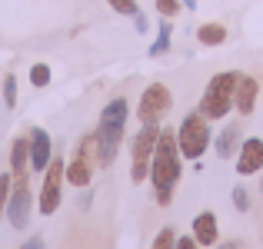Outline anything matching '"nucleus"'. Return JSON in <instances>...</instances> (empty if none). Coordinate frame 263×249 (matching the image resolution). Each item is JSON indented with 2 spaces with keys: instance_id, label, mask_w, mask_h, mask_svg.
I'll list each match as a JSON object with an SVG mask.
<instances>
[{
  "instance_id": "a211bd4d",
  "label": "nucleus",
  "mask_w": 263,
  "mask_h": 249,
  "mask_svg": "<svg viewBox=\"0 0 263 249\" xmlns=\"http://www.w3.org/2000/svg\"><path fill=\"white\" fill-rule=\"evenodd\" d=\"M13 190V173H0V216L7 213V199H10Z\"/></svg>"
},
{
  "instance_id": "2eb2a0df",
  "label": "nucleus",
  "mask_w": 263,
  "mask_h": 249,
  "mask_svg": "<svg viewBox=\"0 0 263 249\" xmlns=\"http://www.w3.org/2000/svg\"><path fill=\"white\" fill-rule=\"evenodd\" d=\"M240 143H243V136H240L237 123H233V127H223V133H220V140H217V156L220 160H230V156L240 150Z\"/></svg>"
},
{
  "instance_id": "b1692460",
  "label": "nucleus",
  "mask_w": 263,
  "mask_h": 249,
  "mask_svg": "<svg viewBox=\"0 0 263 249\" xmlns=\"http://www.w3.org/2000/svg\"><path fill=\"white\" fill-rule=\"evenodd\" d=\"M157 10H160V17H177L180 0H157Z\"/></svg>"
},
{
  "instance_id": "5701e85b",
  "label": "nucleus",
  "mask_w": 263,
  "mask_h": 249,
  "mask_svg": "<svg viewBox=\"0 0 263 249\" xmlns=\"http://www.w3.org/2000/svg\"><path fill=\"white\" fill-rule=\"evenodd\" d=\"M110 7H114L117 13H127V17H137V13H140L137 0H110Z\"/></svg>"
},
{
  "instance_id": "ddd939ff",
  "label": "nucleus",
  "mask_w": 263,
  "mask_h": 249,
  "mask_svg": "<svg viewBox=\"0 0 263 249\" xmlns=\"http://www.w3.org/2000/svg\"><path fill=\"white\" fill-rule=\"evenodd\" d=\"M190 230H193V239H197L200 246H217L220 243V226H217V216H213L210 210L197 213Z\"/></svg>"
},
{
  "instance_id": "7ed1b4c3",
  "label": "nucleus",
  "mask_w": 263,
  "mask_h": 249,
  "mask_svg": "<svg viewBox=\"0 0 263 249\" xmlns=\"http://www.w3.org/2000/svg\"><path fill=\"white\" fill-rule=\"evenodd\" d=\"M237 80H240L237 70H223V73H217L213 80H206V90H203V96H200V107H197L200 113L206 116V120H223V116L233 110Z\"/></svg>"
},
{
  "instance_id": "1a4fd4ad",
  "label": "nucleus",
  "mask_w": 263,
  "mask_h": 249,
  "mask_svg": "<svg viewBox=\"0 0 263 249\" xmlns=\"http://www.w3.org/2000/svg\"><path fill=\"white\" fill-rule=\"evenodd\" d=\"M7 219L13 230H27V223H30V186H27V179H13L10 199H7Z\"/></svg>"
},
{
  "instance_id": "20e7f679",
  "label": "nucleus",
  "mask_w": 263,
  "mask_h": 249,
  "mask_svg": "<svg viewBox=\"0 0 263 249\" xmlns=\"http://www.w3.org/2000/svg\"><path fill=\"white\" fill-rule=\"evenodd\" d=\"M213 133H210V120H206L203 113H186L183 123H180L177 130V147H180V156H186V160H200V156L206 153V147H210Z\"/></svg>"
},
{
  "instance_id": "9b49d317",
  "label": "nucleus",
  "mask_w": 263,
  "mask_h": 249,
  "mask_svg": "<svg viewBox=\"0 0 263 249\" xmlns=\"http://www.w3.org/2000/svg\"><path fill=\"white\" fill-rule=\"evenodd\" d=\"M260 170H263V140L260 136H250L237 150V173L240 176H253Z\"/></svg>"
},
{
  "instance_id": "6e6552de",
  "label": "nucleus",
  "mask_w": 263,
  "mask_h": 249,
  "mask_svg": "<svg viewBox=\"0 0 263 249\" xmlns=\"http://www.w3.org/2000/svg\"><path fill=\"white\" fill-rule=\"evenodd\" d=\"M170 103H174L170 90L163 87V83H150V87L140 93V107H137V116H140V123H160V116L170 110Z\"/></svg>"
},
{
  "instance_id": "423d86ee",
  "label": "nucleus",
  "mask_w": 263,
  "mask_h": 249,
  "mask_svg": "<svg viewBox=\"0 0 263 249\" xmlns=\"http://www.w3.org/2000/svg\"><path fill=\"white\" fill-rule=\"evenodd\" d=\"M93 166H97V133H87L84 140H80L77 153H73V160L67 163L64 176L70 186H90V179H93Z\"/></svg>"
},
{
  "instance_id": "a878e982",
  "label": "nucleus",
  "mask_w": 263,
  "mask_h": 249,
  "mask_svg": "<svg viewBox=\"0 0 263 249\" xmlns=\"http://www.w3.org/2000/svg\"><path fill=\"white\" fill-rule=\"evenodd\" d=\"M20 249H44V239H40V236H33V239H27V243L20 246Z\"/></svg>"
},
{
  "instance_id": "0eeeda50",
  "label": "nucleus",
  "mask_w": 263,
  "mask_h": 249,
  "mask_svg": "<svg viewBox=\"0 0 263 249\" xmlns=\"http://www.w3.org/2000/svg\"><path fill=\"white\" fill-rule=\"evenodd\" d=\"M64 170H67V163L64 160H57L53 156L50 166L44 170V186H40V213L44 216H53V213L60 210V196H64Z\"/></svg>"
},
{
  "instance_id": "4be33fe9",
  "label": "nucleus",
  "mask_w": 263,
  "mask_h": 249,
  "mask_svg": "<svg viewBox=\"0 0 263 249\" xmlns=\"http://www.w3.org/2000/svg\"><path fill=\"white\" fill-rule=\"evenodd\" d=\"M230 199H233V206H237V213H247V210H250V193H247V186H233Z\"/></svg>"
},
{
  "instance_id": "9d476101",
  "label": "nucleus",
  "mask_w": 263,
  "mask_h": 249,
  "mask_svg": "<svg viewBox=\"0 0 263 249\" xmlns=\"http://www.w3.org/2000/svg\"><path fill=\"white\" fill-rule=\"evenodd\" d=\"M27 140H30V170L33 173H44L47 166H50V160H53L50 133H47V130H40V127H33Z\"/></svg>"
},
{
  "instance_id": "4468645a",
  "label": "nucleus",
  "mask_w": 263,
  "mask_h": 249,
  "mask_svg": "<svg viewBox=\"0 0 263 249\" xmlns=\"http://www.w3.org/2000/svg\"><path fill=\"white\" fill-rule=\"evenodd\" d=\"M27 170H30V140L17 136L10 143V173L13 179H27Z\"/></svg>"
},
{
  "instance_id": "f03ea898",
  "label": "nucleus",
  "mask_w": 263,
  "mask_h": 249,
  "mask_svg": "<svg viewBox=\"0 0 263 249\" xmlns=\"http://www.w3.org/2000/svg\"><path fill=\"white\" fill-rule=\"evenodd\" d=\"M127 116H130V103L127 96H114L107 107L100 110V123H97V166H110L120 153L123 143V130H127Z\"/></svg>"
},
{
  "instance_id": "bb28decb",
  "label": "nucleus",
  "mask_w": 263,
  "mask_h": 249,
  "mask_svg": "<svg viewBox=\"0 0 263 249\" xmlns=\"http://www.w3.org/2000/svg\"><path fill=\"white\" fill-rule=\"evenodd\" d=\"M134 24H137V30H140V33H147V17H143V13H137Z\"/></svg>"
},
{
  "instance_id": "6ab92c4d",
  "label": "nucleus",
  "mask_w": 263,
  "mask_h": 249,
  "mask_svg": "<svg viewBox=\"0 0 263 249\" xmlns=\"http://www.w3.org/2000/svg\"><path fill=\"white\" fill-rule=\"evenodd\" d=\"M4 103H7V110L17 107V77H10V73L4 77Z\"/></svg>"
},
{
  "instance_id": "f8f14e48",
  "label": "nucleus",
  "mask_w": 263,
  "mask_h": 249,
  "mask_svg": "<svg viewBox=\"0 0 263 249\" xmlns=\"http://www.w3.org/2000/svg\"><path fill=\"white\" fill-rule=\"evenodd\" d=\"M257 93H260L257 77H250V73H240V80H237V93H233V107H237L243 116H250V113H253V107H257Z\"/></svg>"
},
{
  "instance_id": "f3484780",
  "label": "nucleus",
  "mask_w": 263,
  "mask_h": 249,
  "mask_svg": "<svg viewBox=\"0 0 263 249\" xmlns=\"http://www.w3.org/2000/svg\"><path fill=\"white\" fill-rule=\"evenodd\" d=\"M170 37H174V24H170V17L160 20V30H157V40L154 47H150V57H160V53L170 50Z\"/></svg>"
},
{
  "instance_id": "c756f323",
  "label": "nucleus",
  "mask_w": 263,
  "mask_h": 249,
  "mask_svg": "<svg viewBox=\"0 0 263 249\" xmlns=\"http://www.w3.org/2000/svg\"><path fill=\"white\" fill-rule=\"evenodd\" d=\"M260 190H263V179H260Z\"/></svg>"
},
{
  "instance_id": "aec40b11",
  "label": "nucleus",
  "mask_w": 263,
  "mask_h": 249,
  "mask_svg": "<svg viewBox=\"0 0 263 249\" xmlns=\"http://www.w3.org/2000/svg\"><path fill=\"white\" fill-rule=\"evenodd\" d=\"M30 83L33 87H47V83H50V67L47 64H33L30 67Z\"/></svg>"
},
{
  "instance_id": "393cba45",
  "label": "nucleus",
  "mask_w": 263,
  "mask_h": 249,
  "mask_svg": "<svg viewBox=\"0 0 263 249\" xmlns=\"http://www.w3.org/2000/svg\"><path fill=\"white\" fill-rule=\"evenodd\" d=\"M174 249H203V246H200L193 236H177V246Z\"/></svg>"
},
{
  "instance_id": "f257e3e1",
  "label": "nucleus",
  "mask_w": 263,
  "mask_h": 249,
  "mask_svg": "<svg viewBox=\"0 0 263 249\" xmlns=\"http://www.w3.org/2000/svg\"><path fill=\"white\" fill-rule=\"evenodd\" d=\"M180 176H183V163H180L177 133H174V130H160L154 160H150V179H154L157 203H160V206H167L170 199H174V190H177Z\"/></svg>"
},
{
  "instance_id": "412c9836",
  "label": "nucleus",
  "mask_w": 263,
  "mask_h": 249,
  "mask_svg": "<svg viewBox=\"0 0 263 249\" xmlns=\"http://www.w3.org/2000/svg\"><path fill=\"white\" fill-rule=\"evenodd\" d=\"M174 246H177L174 230H170V226H163V230L157 233V239H154V246H150V249H174Z\"/></svg>"
},
{
  "instance_id": "39448f33",
  "label": "nucleus",
  "mask_w": 263,
  "mask_h": 249,
  "mask_svg": "<svg viewBox=\"0 0 263 249\" xmlns=\"http://www.w3.org/2000/svg\"><path fill=\"white\" fill-rule=\"evenodd\" d=\"M157 140H160V123H143L140 133L134 136V166H130V179L134 183H143L150 179V160H154Z\"/></svg>"
},
{
  "instance_id": "cd10ccee",
  "label": "nucleus",
  "mask_w": 263,
  "mask_h": 249,
  "mask_svg": "<svg viewBox=\"0 0 263 249\" xmlns=\"http://www.w3.org/2000/svg\"><path fill=\"white\" fill-rule=\"evenodd\" d=\"M183 7L186 10H197V0H183Z\"/></svg>"
},
{
  "instance_id": "c85d7f7f",
  "label": "nucleus",
  "mask_w": 263,
  "mask_h": 249,
  "mask_svg": "<svg viewBox=\"0 0 263 249\" xmlns=\"http://www.w3.org/2000/svg\"><path fill=\"white\" fill-rule=\"evenodd\" d=\"M220 249H237V243H223V246H220Z\"/></svg>"
},
{
  "instance_id": "dca6fc26",
  "label": "nucleus",
  "mask_w": 263,
  "mask_h": 249,
  "mask_svg": "<svg viewBox=\"0 0 263 249\" xmlns=\"http://www.w3.org/2000/svg\"><path fill=\"white\" fill-rule=\"evenodd\" d=\"M197 40H200V44H206V47H220L227 40V27L223 24H203L197 30Z\"/></svg>"
}]
</instances>
